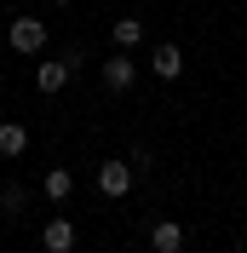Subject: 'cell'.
Instances as JSON below:
<instances>
[{
  "mask_svg": "<svg viewBox=\"0 0 247 253\" xmlns=\"http://www.w3.org/2000/svg\"><path fill=\"white\" fill-rule=\"evenodd\" d=\"M69 190H75L69 167H52V173H46V202H69Z\"/></svg>",
  "mask_w": 247,
  "mask_h": 253,
  "instance_id": "10",
  "label": "cell"
},
{
  "mask_svg": "<svg viewBox=\"0 0 247 253\" xmlns=\"http://www.w3.org/2000/svg\"><path fill=\"white\" fill-rule=\"evenodd\" d=\"M109 35H115V46H121V52L144 46V17H115V29H109Z\"/></svg>",
  "mask_w": 247,
  "mask_h": 253,
  "instance_id": "9",
  "label": "cell"
},
{
  "mask_svg": "<svg viewBox=\"0 0 247 253\" xmlns=\"http://www.w3.org/2000/svg\"><path fill=\"white\" fill-rule=\"evenodd\" d=\"M6 41H12V52H46V23H41V17H17L12 29H6Z\"/></svg>",
  "mask_w": 247,
  "mask_h": 253,
  "instance_id": "3",
  "label": "cell"
},
{
  "mask_svg": "<svg viewBox=\"0 0 247 253\" xmlns=\"http://www.w3.org/2000/svg\"><path fill=\"white\" fill-rule=\"evenodd\" d=\"M41 248H46V253H69V248H75V224H69V219H52L46 230H41Z\"/></svg>",
  "mask_w": 247,
  "mask_h": 253,
  "instance_id": "7",
  "label": "cell"
},
{
  "mask_svg": "<svg viewBox=\"0 0 247 253\" xmlns=\"http://www.w3.org/2000/svg\"><path fill=\"white\" fill-rule=\"evenodd\" d=\"M150 253H184V224H178V219H161L150 230Z\"/></svg>",
  "mask_w": 247,
  "mask_h": 253,
  "instance_id": "6",
  "label": "cell"
},
{
  "mask_svg": "<svg viewBox=\"0 0 247 253\" xmlns=\"http://www.w3.org/2000/svg\"><path fill=\"white\" fill-rule=\"evenodd\" d=\"M69 75H75V63H69V58H41V63H35V92H41V98L63 92Z\"/></svg>",
  "mask_w": 247,
  "mask_h": 253,
  "instance_id": "2",
  "label": "cell"
},
{
  "mask_svg": "<svg viewBox=\"0 0 247 253\" xmlns=\"http://www.w3.org/2000/svg\"><path fill=\"white\" fill-rule=\"evenodd\" d=\"M29 150V126L23 121H0V156L12 161V156H23Z\"/></svg>",
  "mask_w": 247,
  "mask_h": 253,
  "instance_id": "8",
  "label": "cell"
},
{
  "mask_svg": "<svg viewBox=\"0 0 247 253\" xmlns=\"http://www.w3.org/2000/svg\"><path fill=\"white\" fill-rule=\"evenodd\" d=\"M132 161L126 156H109L104 167H98V196H109V202H115V196H132Z\"/></svg>",
  "mask_w": 247,
  "mask_h": 253,
  "instance_id": "1",
  "label": "cell"
},
{
  "mask_svg": "<svg viewBox=\"0 0 247 253\" xmlns=\"http://www.w3.org/2000/svg\"><path fill=\"white\" fill-rule=\"evenodd\" d=\"M132 81H138V63L126 58V52H121V58H104V86H109V92H126Z\"/></svg>",
  "mask_w": 247,
  "mask_h": 253,
  "instance_id": "5",
  "label": "cell"
},
{
  "mask_svg": "<svg viewBox=\"0 0 247 253\" xmlns=\"http://www.w3.org/2000/svg\"><path fill=\"white\" fill-rule=\"evenodd\" d=\"M150 69H155L161 81H178V75H184V52L172 46V41H161V46L150 52Z\"/></svg>",
  "mask_w": 247,
  "mask_h": 253,
  "instance_id": "4",
  "label": "cell"
},
{
  "mask_svg": "<svg viewBox=\"0 0 247 253\" xmlns=\"http://www.w3.org/2000/svg\"><path fill=\"white\" fill-rule=\"evenodd\" d=\"M52 6H69V0H52Z\"/></svg>",
  "mask_w": 247,
  "mask_h": 253,
  "instance_id": "12",
  "label": "cell"
},
{
  "mask_svg": "<svg viewBox=\"0 0 247 253\" xmlns=\"http://www.w3.org/2000/svg\"><path fill=\"white\" fill-rule=\"evenodd\" d=\"M23 202H29L23 184H6V190H0V207H6V213H23Z\"/></svg>",
  "mask_w": 247,
  "mask_h": 253,
  "instance_id": "11",
  "label": "cell"
}]
</instances>
